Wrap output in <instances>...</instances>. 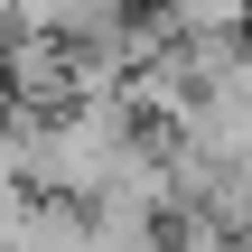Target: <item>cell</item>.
I'll return each instance as SVG.
<instances>
[{"instance_id":"cell-1","label":"cell","mask_w":252,"mask_h":252,"mask_svg":"<svg viewBox=\"0 0 252 252\" xmlns=\"http://www.w3.org/2000/svg\"><path fill=\"white\" fill-rule=\"evenodd\" d=\"M159 28L178 47H215V37H243L252 28V0H159Z\"/></svg>"},{"instance_id":"cell-2","label":"cell","mask_w":252,"mask_h":252,"mask_svg":"<svg viewBox=\"0 0 252 252\" xmlns=\"http://www.w3.org/2000/svg\"><path fill=\"white\" fill-rule=\"evenodd\" d=\"M159 252H243V234H224V224L187 215V224H168V243H159Z\"/></svg>"},{"instance_id":"cell-3","label":"cell","mask_w":252,"mask_h":252,"mask_svg":"<svg viewBox=\"0 0 252 252\" xmlns=\"http://www.w3.org/2000/svg\"><path fill=\"white\" fill-rule=\"evenodd\" d=\"M0 37H9V0H0Z\"/></svg>"}]
</instances>
